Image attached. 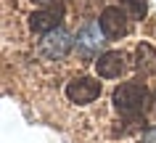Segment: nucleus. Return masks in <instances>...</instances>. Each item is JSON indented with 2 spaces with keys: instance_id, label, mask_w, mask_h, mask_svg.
I'll return each mask as SVG.
<instances>
[{
  "instance_id": "7",
  "label": "nucleus",
  "mask_w": 156,
  "mask_h": 143,
  "mask_svg": "<svg viewBox=\"0 0 156 143\" xmlns=\"http://www.w3.org/2000/svg\"><path fill=\"white\" fill-rule=\"evenodd\" d=\"M95 72H98V77H103V80H114V77H119L124 72V56L116 51H108V53H101L98 61H95Z\"/></svg>"
},
{
  "instance_id": "9",
  "label": "nucleus",
  "mask_w": 156,
  "mask_h": 143,
  "mask_svg": "<svg viewBox=\"0 0 156 143\" xmlns=\"http://www.w3.org/2000/svg\"><path fill=\"white\" fill-rule=\"evenodd\" d=\"M119 8L127 13L130 19H135V21H140V19L146 16V0H119Z\"/></svg>"
},
{
  "instance_id": "3",
  "label": "nucleus",
  "mask_w": 156,
  "mask_h": 143,
  "mask_svg": "<svg viewBox=\"0 0 156 143\" xmlns=\"http://www.w3.org/2000/svg\"><path fill=\"white\" fill-rule=\"evenodd\" d=\"M98 24L106 34V40H122L124 34L130 32V16L124 13L119 5H108V8L101 11Z\"/></svg>"
},
{
  "instance_id": "10",
  "label": "nucleus",
  "mask_w": 156,
  "mask_h": 143,
  "mask_svg": "<svg viewBox=\"0 0 156 143\" xmlns=\"http://www.w3.org/2000/svg\"><path fill=\"white\" fill-rule=\"evenodd\" d=\"M140 143H156V125H151V127H146V130H143Z\"/></svg>"
},
{
  "instance_id": "1",
  "label": "nucleus",
  "mask_w": 156,
  "mask_h": 143,
  "mask_svg": "<svg viewBox=\"0 0 156 143\" xmlns=\"http://www.w3.org/2000/svg\"><path fill=\"white\" fill-rule=\"evenodd\" d=\"M111 101H114L116 111L127 119H140V111L146 109L151 98H148V90L143 82H124L119 85L111 95Z\"/></svg>"
},
{
  "instance_id": "2",
  "label": "nucleus",
  "mask_w": 156,
  "mask_h": 143,
  "mask_svg": "<svg viewBox=\"0 0 156 143\" xmlns=\"http://www.w3.org/2000/svg\"><path fill=\"white\" fill-rule=\"evenodd\" d=\"M72 34L66 32V29H53V32L42 34L40 40H37V56H40L42 61H61L69 56V51H72Z\"/></svg>"
},
{
  "instance_id": "11",
  "label": "nucleus",
  "mask_w": 156,
  "mask_h": 143,
  "mask_svg": "<svg viewBox=\"0 0 156 143\" xmlns=\"http://www.w3.org/2000/svg\"><path fill=\"white\" fill-rule=\"evenodd\" d=\"M148 109H151V114L156 117V90H154V95H151V103H148Z\"/></svg>"
},
{
  "instance_id": "4",
  "label": "nucleus",
  "mask_w": 156,
  "mask_h": 143,
  "mask_svg": "<svg viewBox=\"0 0 156 143\" xmlns=\"http://www.w3.org/2000/svg\"><path fill=\"white\" fill-rule=\"evenodd\" d=\"M103 29H101V24H85L82 29H80V34H77V40H74V48H77V53H80V59L90 61L98 56V51L103 48Z\"/></svg>"
},
{
  "instance_id": "8",
  "label": "nucleus",
  "mask_w": 156,
  "mask_h": 143,
  "mask_svg": "<svg viewBox=\"0 0 156 143\" xmlns=\"http://www.w3.org/2000/svg\"><path fill=\"white\" fill-rule=\"evenodd\" d=\"M135 66L143 72V74H156V51L146 42H140L135 48Z\"/></svg>"
},
{
  "instance_id": "12",
  "label": "nucleus",
  "mask_w": 156,
  "mask_h": 143,
  "mask_svg": "<svg viewBox=\"0 0 156 143\" xmlns=\"http://www.w3.org/2000/svg\"><path fill=\"white\" fill-rule=\"evenodd\" d=\"M32 3H37V5H42V8H48V5L53 3V0H32Z\"/></svg>"
},
{
  "instance_id": "6",
  "label": "nucleus",
  "mask_w": 156,
  "mask_h": 143,
  "mask_svg": "<svg viewBox=\"0 0 156 143\" xmlns=\"http://www.w3.org/2000/svg\"><path fill=\"white\" fill-rule=\"evenodd\" d=\"M58 21H61V11L56 8H40L29 16V29L34 34H48L53 29H58Z\"/></svg>"
},
{
  "instance_id": "5",
  "label": "nucleus",
  "mask_w": 156,
  "mask_h": 143,
  "mask_svg": "<svg viewBox=\"0 0 156 143\" xmlns=\"http://www.w3.org/2000/svg\"><path fill=\"white\" fill-rule=\"evenodd\" d=\"M101 95V82L90 77H77L66 85V98L72 103H93Z\"/></svg>"
}]
</instances>
